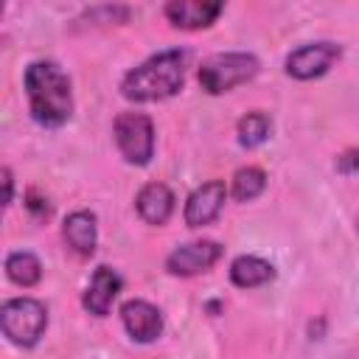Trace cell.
Wrapping results in <instances>:
<instances>
[{
  "label": "cell",
  "mask_w": 359,
  "mask_h": 359,
  "mask_svg": "<svg viewBox=\"0 0 359 359\" xmlns=\"http://www.w3.org/2000/svg\"><path fill=\"white\" fill-rule=\"evenodd\" d=\"M118 151L132 165H146L154 154V123L143 112H121L112 126Z\"/></svg>",
  "instance_id": "5b68a950"
},
{
  "label": "cell",
  "mask_w": 359,
  "mask_h": 359,
  "mask_svg": "<svg viewBox=\"0 0 359 359\" xmlns=\"http://www.w3.org/2000/svg\"><path fill=\"white\" fill-rule=\"evenodd\" d=\"M337 168H339L342 174H351L353 168H359V151H348V154H342V157L337 160Z\"/></svg>",
  "instance_id": "ac0fdd59"
},
{
  "label": "cell",
  "mask_w": 359,
  "mask_h": 359,
  "mask_svg": "<svg viewBox=\"0 0 359 359\" xmlns=\"http://www.w3.org/2000/svg\"><path fill=\"white\" fill-rule=\"evenodd\" d=\"M6 275L17 283V286H36L39 278H42V264L34 252H25V250H17V252H8L6 258Z\"/></svg>",
  "instance_id": "9a60e30c"
},
{
  "label": "cell",
  "mask_w": 359,
  "mask_h": 359,
  "mask_svg": "<svg viewBox=\"0 0 359 359\" xmlns=\"http://www.w3.org/2000/svg\"><path fill=\"white\" fill-rule=\"evenodd\" d=\"M356 224H359V219H356Z\"/></svg>",
  "instance_id": "ffe728a7"
},
{
  "label": "cell",
  "mask_w": 359,
  "mask_h": 359,
  "mask_svg": "<svg viewBox=\"0 0 359 359\" xmlns=\"http://www.w3.org/2000/svg\"><path fill=\"white\" fill-rule=\"evenodd\" d=\"M222 258V244L205 238V241H191V244H182L177 247L168 258H165V269L171 275H180V278H191V275H199L205 269H210L216 261Z\"/></svg>",
  "instance_id": "52a82bcc"
},
{
  "label": "cell",
  "mask_w": 359,
  "mask_h": 359,
  "mask_svg": "<svg viewBox=\"0 0 359 359\" xmlns=\"http://www.w3.org/2000/svg\"><path fill=\"white\" fill-rule=\"evenodd\" d=\"M185 65H188L185 50H160L123 76L121 93H123V98H129L135 104L171 98L182 90Z\"/></svg>",
  "instance_id": "7a4b0ae2"
},
{
  "label": "cell",
  "mask_w": 359,
  "mask_h": 359,
  "mask_svg": "<svg viewBox=\"0 0 359 359\" xmlns=\"http://www.w3.org/2000/svg\"><path fill=\"white\" fill-rule=\"evenodd\" d=\"M62 236H65L67 247L76 250L79 255H93L95 252V241H98L95 216L90 210H73L62 224Z\"/></svg>",
  "instance_id": "4fadbf2b"
},
{
  "label": "cell",
  "mask_w": 359,
  "mask_h": 359,
  "mask_svg": "<svg viewBox=\"0 0 359 359\" xmlns=\"http://www.w3.org/2000/svg\"><path fill=\"white\" fill-rule=\"evenodd\" d=\"M337 59H339V45H334V42H309V45L294 48L286 56V73L292 79L309 81V79L323 76Z\"/></svg>",
  "instance_id": "8992f818"
},
{
  "label": "cell",
  "mask_w": 359,
  "mask_h": 359,
  "mask_svg": "<svg viewBox=\"0 0 359 359\" xmlns=\"http://www.w3.org/2000/svg\"><path fill=\"white\" fill-rule=\"evenodd\" d=\"M258 73V59L252 53H238V50H230V53H213L208 56L202 65H199V87L210 95H222V93H230L233 87L238 84H247L250 79H255Z\"/></svg>",
  "instance_id": "3957f363"
},
{
  "label": "cell",
  "mask_w": 359,
  "mask_h": 359,
  "mask_svg": "<svg viewBox=\"0 0 359 359\" xmlns=\"http://www.w3.org/2000/svg\"><path fill=\"white\" fill-rule=\"evenodd\" d=\"M0 328L8 342L31 348L48 328V309L36 297H11L0 309Z\"/></svg>",
  "instance_id": "277c9868"
},
{
  "label": "cell",
  "mask_w": 359,
  "mask_h": 359,
  "mask_svg": "<svg viewBox=\"0 0 359 359\" xmlns=\"http://www.w3.org/2000/svg\"><path fill=\"white\" fill-rule=\"evenodd\" d=\"M3 185H6V196H3V202H6V205H11V194H14V180H11V168H8V165L3 168Z\"/></svg>",
  "instance_id": "d6986e66"
},
{
  "label": "cell",
  "mask_w": 359,
  "mask_h": 359,
  "mask_svg": "<svg viewBox=\"0 0 359 359\" xmlns=\"http://www.w3.org/2000/svg\"><path fill=\"white\" fill-rule=\"evenodd\" d=\"M121 320L135 342H154L163 334V314L149 300H126L121 306Z\"/></svg>",
  "instance_id": "9c48e42d"
},
{
  "label": "cell",
  "mask_w": 359,
  "mask_h": 359,
  "mask_svg": "<svg viewBox=\"0 0 359 359\" xmlns=\"http://www.w3.org/2000/svg\"><path fill=\"white\" fill-rule=\"evenodd\" d=\"M224 11V3L219 0H171L165 6V17L174 28L196 31L216 22V17Z\"/></svg>",
  "instance_id": "30bf717a"
},
{
  "label": "cell",
  "mask_w": 359,
  "mask_h": 359,
  "mask_svg": "<svg viewBox=\"0 0 359 359\" xmlns=\"http://www.w3.org/2000/svg\"><path fill=\"white\" fill-rule=\"evenodd\" d=\"M266 188V174L255 165H247V168H238L233 174V185H230V194L233 199L238 202H252L261 191Z\"/></svg>",
  "instance_id": "e0dca14e"
},
{
  "label": "cell",
  "mask_w": 359,
  "mask_h": 359,
  "mask_svg": "<svg viewBox=\"0 0 359 359\" xmlns=\"http://www.w3.org/2000/svg\"><path fill=\"white\" fill-rule=\"evenodd\" d=\"M25 95L31 104V118L39 126H62L73 115V90L67 73L48 59L31 62L25 67Z\"/></svg>",
  "instance_id": "6da1fadb"
},
{
  "label": "cell",
  "mask_w": 359,
  "mask_h": 359,
  "mask_svg": "<svg viewBox=\"0 0 359 359\" xmlns=\"http://www.w3.org/2000/svg\"><path fill=\"white\" fill-rule=\"evenodd\" d=\"M121 286H123V280H121V275H118L112 266H98V269L93 272V278H90V286H87L84 297H81L84 309H87L90 314H95V317L109 314L112 300L118 297Z\"/></svg>",
  "instance_id": "8fae6325"
},
{
  "label": "cell",
  "mask_w": 359,
  "mask_h": 359,
  "mask_svg": "<svg viewBox=\"0 0 359 359\" xmlns=\"http://www.w3.org/2000/svg\"><path fill=\"white\" fill-rule=\"evenodd\" d=\"M224 199H227V188L222 180L202 182L196 191H191V196L185 202V210H182L185 224L188 227H205V224L216 222V216L224 208Z\"/></svg>",
  "instance_id": "ba28073f"
},
{
  "label": "cell",
  "mask_w": 359,
  "mask_h": 359,
  "mask_svg": "<svg viewBox=\"0 0 359 359\" xmlns=\"http://www.w3.org/2000/svg\"><path fill=\"white\" fill-rule=\"evenodd\" d=\"M135 205H137V213L146 224H165L174 213V194L165 182H149L137 191L135 196Z\"/></svg>",
  "instance_id": "7c38bea8"
},
{
  "label": "cell",
  "mask_w": 359,
  "mask_h": 359,
  "mask_svg": "<svg viewBox=\"0 0 359 359\" xmlns=\"http://www.w3.org/2000/svg\"><path fill=\"white\" fill-rule=\"evenodd\" d=\"M275 278V269L269 261L258 258V255H238L233 264H230V280L241 289H255V286H264L266 280Z\"/></svg>",
  "instance_id": "5bb4252c"
},
{
  "label": "cell",
  "mask_w": 359,
  "mask_h": 359,
  "mask_svg": "<svg viewBox=\"0 0 359 359\" xmlns=\"http://www.w3.org/2000/svg\"><path fill=\"white\" fill-rule=\"evenodd\" d=\"M269 129H272V121H269V115L266 112H247L241 121H238V143L244 146V149H255V146H261L266 137H269Z\"/></svg>",
  "instance_id": "2e32d148"
}]
</instances>
